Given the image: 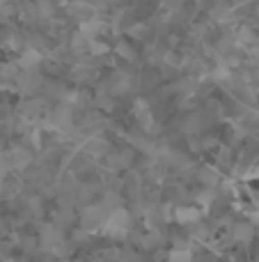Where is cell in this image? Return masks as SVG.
Wrapping results in <instances>:
<instances>
[{
	"mask_svg": "<svg viewBox=\"0 0 259 262\" xmlns=\"http://www.w3.org/2000/svg\"><path fill=\"white\" fill-rule=\"evenodd\" d=\"M37 62H39V53H35V51H28V53L21 58V64H23V67H35Z\"/></svg>",
	"mask_w": 259,
	"mask_h": 262,
	"instance_id": "obj_1",
	"label": "cell"
},
{
	"mask_svg": "<svg viewBox=\"0 0 259 262\" xmlns=\"http://www.w3.org/2000/svg\"><path fill=\"white\" fill-rule=\"evenodd\" d=\"M119 53H122L124 58H133V49H131V46H126V44L119 46Z\"/></svg>",
	"mask_w": 259,
	"mask_h": 262,
	"instance_id": "obj_2",
	"label": "cell"
},
{
	"mask_svg": "<svg viewBox=\"0 0 259 262\" xmlns=\"http://www.w3.org/2000/svg\"><path fill=\"white\" fill-rule=\"evenodd\" d=\"M170 258H191V253H186V251H174Z\"/></svg>",
	"mask_w": 259,
	"mask_h": 262,
	"instance_id": "obj_3",
	"label": "cell"
}]
</instances>
